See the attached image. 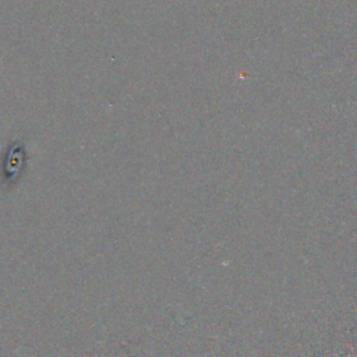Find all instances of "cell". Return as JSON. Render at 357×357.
I'll return each instance as SVG.
<instances>
[{"instance_id": "obj_1", "label": "cell", "mask_w": 357, "mask_h": 357, "mask_svg": "<svg viewBox=\"0 0 357 357\" xmlns=\"http://www.w3.org/2000/svg\"><path fill=\"white\" fill-rule=\"evenodd\" d=\"M26 163V151L25 145L21 141H14L10 144L7 155L3 165V184L13 185L22 174Z\"/></svg>"}]
</instances>
